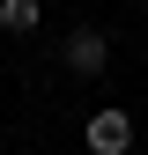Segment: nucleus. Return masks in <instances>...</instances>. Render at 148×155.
<instances>
[{
    "label": "nucleus",
    "mask_w": 148,
    "mask_h": 155,
    "mask_svg": "<svg viewBox=\"0 0 148 155\" xmlns=\"http://www.w3.org/2000/svg\"><path fill=\"white\" fill-rule=\"evenodd\" d=\"M104 59H111L104 30H74V37H67V67H74V74H104Z\"/></svg>",
    "instance_id": "f03ea898"
},
{
    "label": "nucleus",
    "mask_w": 148,
    "mask_h": 155,
    "mask_svg": "<svg viewBox=\"0 0 148 155\" xmlns=\"http://www.w3.org/2000/svg\"><path fill=\"white\" fill-rule=\"evenodd\" d=\"M133 148V118L126 111H96L89 118V155H126Z\"/></svg>",
    "instance_id": "f257e3e1"
},
{
    "label": "nucleus",
    "mask_w": 148,
    "mask_h": 155,
    "mask_svg": "<svg viewBox=\"0 0 148 155\" xmlns=\"http://www.w3.org/2000/svg\"><path fill=\"white\" fill-rule=\"evenodd\" d=\"M0 30L30 37V30H37V0H0Z\"/></svg>",
    "instance_id": "7ed1b4c3"
}]
</instances>
